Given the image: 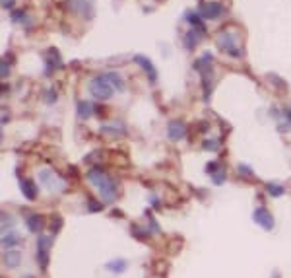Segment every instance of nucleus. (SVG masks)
Segmentation results:
<instances>
[{"mask_svg":"<svg viewBox=\"0 0 291 278\" xmlns=\"http://www.w3.org/2000/svg\"><path fill=\"white\" fill-rule=\"evenodd\" d=\"M87 179L91 181V185H95L101 197L107 200V202H113L115 197H117V183L115 179L111 177L109 173H105L101 167H91L87 171Z\"/></svg>","mask_w":291,"mask_h":278,"instance_id":"1","label":"nucleus"},{"mask_svg":"<svg viewBox=\"0 0 291 278\" xmlns=\"http://www.w3.org/2000/svg\"><path fill=\"white\" fill-rule=\"evenodd\" d=\"M217 47L221 49V51H225L227 55H231V56H235V58H241V47H239V39H237V35L233 34L231 29H221L219 34H217Z\"/></svg>","mask_w":291,"mask_h":278,"instance_id":"2","label":"nucleus"},{"mask_svg":"<svg viewBox=\"0 0 291 278\" xmlns=\"http://www.w3.org/2000/svg\"><path fill=\"white\" fill-rule=\"evenodd\" d=\"M89 91H91V96L97 98V100L107 101V100L113 98L115 88H113V86H111V82L105 78V74H99V76L89 80Z\"/></svg>","mask_w":291,"mask_h":278,"instance_id":"3","label":"nucleus"},{"mask_svg":"<svg viewBox=\"0 0 291 278\" xmlns=\"http://www.w3.org/2000/svg\"><path fill=\"white\" fill-rule=\"evenodd\" d=\"M64 6L72 14L84 18V20H91L95 16V2L93 0H66Z\"/></svg>","mask_w":291,"mask_h":278,"instance_id":"4","label":"nucleus"},{"mask_svg":"<svg viewBox=\"0 0 291 278\" xmlns=\"http://www.w3.org/2000/svg\"><path fill=\"white\" fill-rule=\"evenodd\" d=\"M198 14L202 16V20L216 22L225 14V6L221 2H216V0H202L198 6Z\"/></svg>","mask_w":291,"mask_h":278,"instance_id":"5","label":"nucleus"},{"mask_svg":"<svg viewBox=\"0 0 291 278\" xmlns=\"http://www.w3.org/2000/svg\"><path fill=\"white\" fill-rule=\"evenodd\" d=\"M51 245H53V239L49 235L39 234L37 237V263L41 268L49 267V261H51Z\"/></svg>","mask_w":291,"mask_h":278,"instance_id":"6","label":"nucleus"},{"mask_svg":"<svg viewBox=\"0 0 291 278\" xmlns=\"http://www.w3.org/2000/svg\"><path fill=\"white\" fill-rule=\"evenodd\" d=\"M39 183L45 185L49 191H62L64 189V183L56 177L51 169H43V171H39Z\"/></svg>","mask_w":291,"mask_h":278,"instance_id":"7","label":"nucleus"},{"mask_svg":"<svg viewBox=\"0 0 291 278\" xmlns=\"http://www.w3.org/2000/svg\"><path fill=\"white\" fill-rule=\"evenodd\" d=\"M134 63L138 65V67H142V70L148 74V78H150L151 84H155L157 82V70H155V67H153V63H151L148 56L144 55H134Z\"/></svg>","mask_w":291,"mask_h":278,"instance_id":"8","label":"nucleus"},{"mask_svg":"<svg viewBox=\"0 0 291 278\" xmlns=\"http://www.w3.org/2000/svg\"><path fill=\"white\" fill-rule=\"evenodd\" d=\"M188 133V129H186V125L183 121H171L167 125V136L171 138L173 142H177V140H183L184 136Z\"/></svg>","mask_w":291,"mask_h":278,"instance_id":"9","label":"nucleus"},{"mask_svg":"<svg viewBox=\"0 0 291 278\" xmlns=\"http://www.w3.org/2000/svg\"><path fill=\"white\" fill-rule=\"evenodd\" d=\"M252 220L258 224V226H262L264 230H272V228H274V218H272V214H270L264 206H260V208H256V210H254V214H252Z\"/></svg>","mask_w":291,"mask_h":278,"instance_id":"10","label":"nucleus"},{"mask_svg":"<svg viewBox=\"0 0 291 278\" xmlns=\"http://www.w3.org/2000/svg\"><path fill=\"white\" fill-rule=\"evenodd\" d=\"M212 65H214V55L210 51H204L202 55L194 60V70L200 72V74H204V72L212 70Z\"/></svg>","mask_w":291,"mask_h":278,"instance_id":"11","label":"nucleus"},{"mask_svg":"<svg viewBox=\"0 0 291 278\" xmlns=\"http://www.w3.org/2000/svg\"><path fill=\"white\" fill-rule=\"evenodd\" d=\"M99 131L103 134H107L109 138H117V136L126 134V127H124L120 121H115V122H109V125H101Z\"/></svg>","mask_w":291,"mask_h":278,"instance_id":"12","label":"nucleus"},{"mask_svg":"<svg viewBox=\"0 0 291 278\" xmlns=\"http://www.w3.org/2000/svg\"><path fill=\"white\" fill-rule=\"evenodd\" d=\"M204 32H200V29H196V27H192V29H188L186 34H184V39H183V43H184V49L186 51H192L196 45L200 43V39L204 37Z\"/></svg>","mask_w":291,"mask_h":278,"instance_id":"13","label":"nucleus"},{"mask_svg":"<svg viewBox=\"0 0 291 278\" xmlns=\"http://www.w3.org/2000/svg\"><path fill=\"white\" fill-rule=\"evenodd\" d=\"M25 226H27V230L31 232V234H39V232H43V216H39V214H29L27 218H25Z\"/></svg>","mask_w":291,"mask_h":278,"instance_id":"14","label":"nucleus"},{"mask_svg":"<svg viewBox=\"0 0 291 278\" xmlns=\"http://www.w3.org/2000/svg\"><path fill=\"white\" fill-rule=\"evenodd\" d=\"M278 115V131L280 133H285V131H291V107L283 109V111H276Z\"/></svg>","mask_w":291,"mask_h":278,"instance_id":"15","label":"nucleus"},{"mask_svg":"<svg viewBox=\"0 0 291 278\" xmlns=\"http://www.w3.org/2000/svg\"><path fill=\"white\" fill-rule=\"evenodd\" d=\"M76 115H78V121H87L93 115V105L89 101H78Z\"/></svg>","mask_w":291,"mask_h":278,"instance_id":"16","label":"nucleus"},{"mask_svg":"<svg viewBox=\"0 0 291 278\" xmlns=\"http://www.w3.org/2000/svg\"><path fill=\"white\" fill-rule=\"evenodd\" d=\"M45 65H47V74H51L54 68H60V56H58V51H56V49H49V51H47Z\"/></svg>","mask_w":291,"mask_h":278,"instance_id":"17","label":"nucleus"},{"mask_svg":"<svg viewBox=\"0 0 291 278\" xmlns=\"http://www.w3.org/2000/svg\"><path fill=\"white\" fill-rule=\"evenodd\" d=\"M4 265L8 268H16L20 265V261H22V253L20 251H14V249H8V251H4Z\"/></svg>","mask_w":291,"mask_h":278,"instance_id":"18","label":"nucleus"},{"mask_svg":"<svg viewBox=\"0 0 291 278\" xmlns=\"http://www.w3.org/2000/svg\"><path fill=\"white\" fill-rule=\"evenodd\" d=\"M103 74L111 82V86L115 88V91H124L126 84H124V80H122V76H120L119 72H103Z\"/></svg>","mask_w":291,"mask_h":278,"instance_id":"19","label":"nucleus"},{"mask_svg":"<svg viewBox=\"0 0 291 278\" xmlns=\"http://www.w3.org/2000/svg\"><path fill=\"white\" fill-rule=\"evenodd\" d=\"M22 193L27 200H35L37 199V185L33 183L31 179H23L22 181Z\"/></svg>","mask_w":291,"mask_h":278,"instance_id":"20","label":"nucleus"},{"mask_svg":"<svg viewBox=\"0 0 291 278\" xmlns=\"http://www.w3.org/2000/svg\"><path fill=\"white\" fill-rule=\"evenodd\" d=\"M22 241V237L16 234V232H6V234H2V247H4V251H8V249H12L14 245H18Z\"/></svg>","mask_w":291,"mask_h":278,"instance_id":"21","label":"nucleus"},{"mask_svg":"<svg viewBox=\"0 0 291 278\" xmlns=\"http://www.w3.org/2000/svg\"><path fill=\"white\" fill-rule=\"evenodd\" d=\"M184 18H186V22L190 23L192 27H196V29H200V32H204V34H206V25H204V22H202V16H200L198 12L188 10Z\"/></svg>","mask_w":291,"mask_h":278,"instance_id":"22","label":"nucleus"},{"mask_svg":"<svg viewBox=\"0 0 291 278\" xmlns=\"http://www.w3.org/2000/svg\"><path fill=\"white\" fill-rule=\"evenodd\" d=\"M126 261H122V259H119V261H111V263H107V268L111 270V272H124L126 270Z\"/></svg>","mask_w":291,"mask_h":278,"instance_id":"23","label":"nucleus"},{"mask_svg":"<svg viewBox=\"0 0 291 278\" xmlns=\"http://www.w3.org/2000/svg\"><path fill=\"white\" fill-rule=\"evenodd\" d=\"M266 189H268V193L272 195V197H281V195L285 193V189L281 187L280 183H268V185H266Z\"/></svg>","mask_w":291,"mask_h":278,"instance_id":"24","label":"nucleus"},{"mask_svg":"<svg viewBox=\"0 0 291 278\" xmlns=\"http://www.w3.org/2000/svg\"><path fill=\"white\" fill-rule=\"evenodd\" d=\"M12 226H14V218L10 214H2V234H6L8 228H12Z\"/></svg>","mask_w":291,"mask_h":278,"instance_id":"25","label":"nucleus"},{"mask_svg":"<svg viewBox=\"0 0 291 278\" xmlns=\"http://www.w3.org/2000/svg\"><path fill=\"white\" fill-rule=\"evenodd\" d=\"M202 148H204V150H217V148H219V140H216V138L204 140V142H202Z\"/></svg>","mask_w":291,"mask_h":278,"instance_id":"26","label":"nucleus"},{"mask_svg":"<svg viewBox=\"0 0 291 278\" xmlns=\"http://www.w3.org/2000/svg\"><path fill=\"white\" fill-rule=\"evenodd\" d=\"M60 228H62V218L56 214V216H53V220H51V230H53L54 234H56Z\"/></svg>","mask_w":291,"mask_h":278,"instance_id":"27","label":"nucleus"},{"mask_svg":"<svg viewBox=\"0 0 291 278\" xmlns=\"http://www.w3.org/2000/svg\"><path fill=\"white\" fill-rule=\"evenodd\" d=\"M0 74H2V78H8V74H10V67H8V56H4V58H2V68H0Z\"/></svg>","mask_w":291,"mask_h":278,"instance_id":"28","label":"nucleus"},{"mask_svg":"<svg viewBox=\"0 0 291 278\" xmlns=\"http://www.w3.org/2000/svg\"><path fill=\"white\" fill-rule=\"evenodd\" d=\"M132 234L136 235V237H140V239H144V237H148V230H144L140 226H132Z\"/></svg>","mask_w":291,"mask_h":278,"instance_id":"29","label":"nucleus"},{"mask_svg":"<svg viewBox=\"0 0 291 278\" xmlns=\"http://www.w3.org/2000/svg\"><path fill=\"white\" fill-rule=\"evenodd\" d=\"M206 171H208V173H212V175H216L217 171H221V167H219L217 162H210V164L206 166Z\"/></svg>","mask_w":291,"mask_h":278,"instance_id":"30","label":"nucleus"},{"mask_svg":"<svg viewBox=\"0 0 291 278\" xmlns=\"http://www.w3.org/2000/svg\"><path fill=\"white\" fill-rule=\"evenodd\" d=\"M239 175H245V177H252V171L248 166H239Z\"/></svg>","mask_w":291,"mask_h":278,"instance_id":"31","label":"nucleus"},{"mask_svg":"<svg viewBox=\"0 0 291 278\" xmlns=\"http://www.w3.org/2000/svg\"><path fill=\"white\" fill-rule=\"evenodd\" d=\"M45 101H47V103H54V101H56V91H54V89H49L47 96H45Z\"/></svg>","mask_w":291,"mask_h":278,"instance_id":"32","label":"nucleus"},{"mask_svg":"<svg viewBox=\"0 0 291 278\" xmlns=\"http://www.w3.org/2000/svg\"><path fill=\"white\" fill-rule=\"evenodd\" d=\"M23 20H25L23 12H12V22H23Z\"/></svg>","mask_w":291,"mask_h":278,"instance_id":"33","label":"nucleus"},{"mask_svg":"<svg viewBox=\"0 0 291 278\" xmlns=\"http://www.w3.org/2000/svg\"><path fill=\"white\" fill-rule=\"evenodd\" d=\"M87 204H89V210H101V208H103V204H97L93 199L87 200Z\"/></svg>","mask_w":291,"mask_h":278,"instance_id":"34","label":"nucleus"},{"mask_svg":"<svg viewBox=\"0 0 291 278\" xmlns=\"http://www.w3.org/2000/svg\"><path fill=\"white\" fill-rule=\"evenodd\" d=\"M14 6V0H2V8L6 10V8H12Z\"/></svg>","mask_w":291,"mask_h":278,"instance_id":"35","label":"nucleus"},{"mask_svg":"<svg viewBox=\"0 0 291 278\" xmlns=\"http://www.w3.org/2000/svg\"><path fill=\"white\" fill-rule=\"evenodd\" d=\"M23 278H33V276H23Z\"/></svg>","mask_w":291,"mask_h":278,"instance_id":"36","label":"nucleus"}]
</instances>
